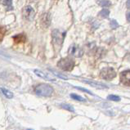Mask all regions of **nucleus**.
<instances>
[{"instance_id": "nucleus-7", "label": "nucleus", "mask_w": 130, "mask_h": 130, "mask_svg": "<svg viewBox=\"0 0 130 130\" xmlns=\"http://www.w3.org/2000/svg\"><path fill=\"white\" fill-rule=\"evenodd\" d=\"M24 16L29 21H32L35 17V11L30 6H26L24 8Z\"/></svg>"}, {"instance_id": "nucleus-8", "label": "nucleus", "mask_w": 130, "mask_h": 130, "mask_svg": "<svg viewBox=\"0 0 130 130\" xmlns=\"http://www.w3.org/2000/svg\"><path fill=\"white\" fill-rule=\"evenodd\" d=\"M35 73L36 75H38L40 78H43V79H46V80H49V81H55L56 80L54 78L51 77V75H47V73L43 72L42 70H35Z\"/></svg>"}, {"instance_id": "nucleus-17", "label": "nucleus", "mask_w": 130, "mask_h": 130, "mask_svg": "<svg viewBox=\"0 0 130 130\" xmlns=\"http://www.w3.org/2000/svg\"><path fill=\"white\" fill-rule=\"evenodd\" d=\"M110 26L112 29H116L119 26V24L118 22L116 20H111L110 21Z\"/></svg>"}, {"instance_id": "nucleus-12", "label": "nucleus", "mask_w": 130, "mask_h": 130, "mask_svg": "<svg viewBox=\"0 0 130 130\" xmlns=\"http://www.w3.org/2000/svg\"><path fill=\"white\" fill-rule=\"evenodd\" d=\"M61 107L63 109H65L68 111H70V112H74L75 111V109L72 106L69 105V104H61Z\"/></svg>"}, {"instance_id": "nucleus-20", "label": "nucleus", "mask_w": 130, "mask_h": 130, "mask_svg": "<svg viewBox=\"0 0 130 130\" xmlns=\"http://www.w3.org/2000/svg\"><path fill=\"white\" fill-rule=\"evenodd\" d=\"M126 5H127V7H128V8H130V0H128L127 3H126Z\"/></svg>"}, {"instance_id": "nucleus-14", "label": "nucleus", "mask_w": 130, "mask_h": 130, "mask_svg": "<svg viewBox=\"0 0 130 130\" xmlns=\"http://www.w3.org/2000/svg\"><path fill=\"white\" fill-rule=\"evenodd\" d=\"M107 98L110 101H114V102H120V98L118 96H116V95H109L107 96Z\"/></svg>"}, {"instance_id": "nucleus-1", "label": "nucleus", "mask_w": 130, "mask_h": 130, "mask_svg": "<svg viewBox=\"0 0 130 130\" xmlns=\"http://www.w3.org/2000/svg\"><path fill=\"white\" fill-rule=\"evenodd\" d=\"M52 37H53V43L56 51H59L61 49V45L63 43L65 33H62L61 34L58 29H54L53 31V34H52Z\"/></svg>"}, {"instance_id": "nucleus-6", "label": "nucleus", "mask_w": 130, "mask_h": 130, "mask_svg": "<svg viewBox=\"0 0 130 130\" xmlns=\"http://www.w3.org/2000/svg\"><path fill=\"white\" fill-rule=\"evenodd\" d=\"M120 80L125 86H130V70H125L120 74Z\"/></svg>"}, {"instance_id": "nucleus-11", "label": "nucleus", "mask_w": 130, "mask_h": 130, "mask_svg": "<svg viewBox=\"0 0 130 130\" xmlns=\"http://www.w3.org/2000/svg\"><path fill=\"white\" fill-rule=\"evenodd\" d=\"M70 98H71L72 99H74V100H76V101H79V102H85V101H86L85 98H82L81 96L77 95V94H74V93L70 94Z\"/></svg>"}, {"instance_id": "nucleus-2", "label": "nucleus", "mask_w": 130, "mask_h": 130, "mask_svg": "<svg viewBox=\"0 0 130 130\" xmlns=\"http://www.w3.org/2000/svg\"><path fill=\"white\" fill-rule=\"evenodd\" d=\"M57 66L64 71H70L75 66V61L70 57L62 58L57 62Z\"/></svg>"}, {"instance_id": "nucleus-13", "label": "nucleus", "mask_w": 130, "mask_h": 130, "mask_svg": "<svg viewBox=\"0 0 130 130\" xmlns=\"http://www.w3.org/2000/svg\"><path fill=\"white\" fill-rule=\"evenodd\" d=\"M4 5L7 7V10H11L12 9V0H4Z\"/></svg>"}, {"instance_id": "nucleus-3", "label": "nucleus", "mask_w": 130, "mask_h": 130, "mask_svg": "<svg viewBox=\"0 0 130 130\" xmlns=\"http://www.w3.org/2000/svg\"><path fill=\"white\" fill-rule=\"evenodd\" d=\"M37 95L41 96H50L53 92V88L48 84H39L35 88Z\"/></svg>"}, {"instance_id": "nucleus-9", "label": "nucleus", "mask_w": 130, "mask_h": 130, "mask_svg": "<svg viewBox=\"0 0 130 130\" xmlns=\"http://www.w3.org/2000/svg\"><path fill=\"white\" fill-rule=\"evenodd\" d=\"M84 83L86 84H90L91 86L94 87V88H107L106 86H105L104 84H102L100 83H96V82H94V81H89V80H83Z\"/></svg>"}, {"instance_id": "nucleus-19", "label": "nucleus", "mask_w": 130, "mask_h": 130, "mask_svg": "<svg viewBox=\"0 0 130 130\" xmlns=\"http://www.w3.org/2000/svg\"><path fill=\"white\" fill-rule=\"evenodd\" d=\"M77 89H79V90H81V91H83V92H86L87 93H88V94H92V93L90 92V91H88V89H85V88H76Z\"/></svg>"}, {"instance_id": "nucleus-21", "label": "nucleus", "mask_w": 130, "mask_h": 130, "mask_svg": "<svg viewBox=\"0 0 130 130\" xmlns=\"http://www.w3.org/2000/svg\"><path fill=\"white\" fill-rule=\"evenodd\" d=\"M127 19H128V21L130 22V12L127 14Z\"/></svg>"}, {"instance_id": "nucleus-5", "label": "nucleus", "mask_w": 130, "mask_h": 130, "mask_svg": "<svg viewBox=\"0 0 130 130\" xmlns=\"http://www.w3.org/2000/svg\"><path fill=\"white\" fill-rule=\"evenodd\" d=\"M69 53H70V55L74 56V57H80L81 56L84 54V52H83L82 49H81V48H79L78 46L72 45L69 49Z\"/></svg>"}, {"instance_id": "nucleus-4", "label": "nucleus", "mask_w": 130, "mask_h": 130, "mask_svg": "<svg viewBox=\"0 0 130 130\" xmlns=\"http://www.w3.org/2000/svg\"><path fill=\"white\" fill-rule=\"evenodd\" d=\"M100 75H101L102 79L106 80H111L114 78L116 77V72L115 71V70L113 68L106 67L102 70Z\"/></svg>"}, {"instance_id": "nucleus-16", "label": "nucleus", "mask_w": 130, "mask_h": 130, "mask_svg": "<svg viewBox=\"0 0 130 130\" xmlns=\"http://www.w3.org/2000/svg\"><path fill=\"white\" fill-rule=\"evenodd\" d=\"M99 4L102 7H109L110 5V3L108 0H102V1H100Z\"/></svg>"}, {"instance_id": "nucleus-10", "label": "nucleus", "mask_w": 130, "mask_h": 130, "mask_svg": "<svg viewBox=\"0 0 130 130\" xmlns=\"http://www.w3.org/2000/svg\"><path fill=\"white\" fill-rule=\"evenodd\" d=\"M1 91H2V92H3V94L7 98L11 99V98H13V93H12V92H11V91H9L8 89L2 88H1Z\"/></svg>"}, {"instance_id": "nucleus-18", "label": "nucleus", "mask_w": 130, "mask_h": 130, "mask_svg": "<svg viewBox=\"0 0 130 130\" xmlns=\"http://www.w3.org/2000/svg\"><path fill=\"white\" fill-rule=\"evenodd\" d=\"M52 72H53L54 75H57L58 77H60V78H62V79H67V77H66V75H61V74H59V73H57V72H56L55 70H50Z\"/></svg>"}, {"instance_id": "nucleus-15", "label": "nucleus", "mask_w": 130, "mask_h": 130, "mask_svg": "<svg viewBox=\"0 0 130 130\" xmlns=\"http://www.w3.org/2000/svg\"><path fill=\"white\" fill-rule=\"evenodd\" d=\"M109 14H110V11L107 9H103L100 12V15L103 17H107L109 16Z\"/></svg>"}, {"instance_id": "nucleus-22", "label": "nucleus", "mask_w": 130, "mask_h": 130, "mask_svg": "<svg viewBox=\"0 0 130 130\" xmlns=\"http://www.w3.org/2000/svg\"><path fill=\"white\" fill-rule=\"evenodd\" d=\"M27 130H31V129H27Z\"/></svg>"}]
</instances>
